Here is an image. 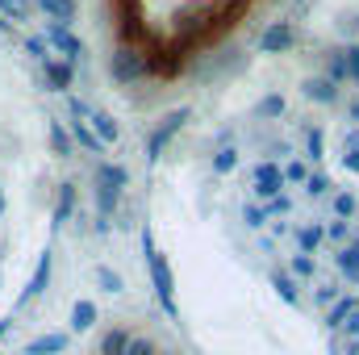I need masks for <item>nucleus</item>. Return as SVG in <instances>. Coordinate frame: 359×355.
I'll use <instances>...</instances> for the list:
<instances>
[{"label":"nucleus","mask_w":359,"mask_h":355,"mask_svg":"<svg viewBox=\"0 0 359 355\" xmlns=\"http://www.w3.org/2000/svg\"><path fill=\"white\" fill-rule=\"evenodd\" d=\"M163 347L155 343V335H147V330H134V339H130V347L126 355H159Z\"/></svg>","instance_id":"obj_9"},{"label":"nucleus","mask_w":359,"mask_h":355,"mask_svg":"<svg viewBox=\"0 0 359 355\" xmlns=\"http://www.w3.org/2000/svg\"><path fill=\"white\" fill-rule=\"evenodd\" d=\"M46 284H50V255H42V260H38V272H34V280H29L25 301H29V297H42V293H46Z\"/></svg>","instance_id":"obj_10"},{"label":"nucleus","mask_w":359,"mask_h":355,"mask_svg":"<svg viewBox=\"0 0 359 355\" xmlns=\"http://www.w3.org/2000/svg\"><path fill=\"white\" fill-rule=\"evenodd\" d=\"M234 163H238V155H234V151H222V155L213 159V168H217V172H234Z\"/></svg>","instance_id":"obj_14"},{"label":"nucleus","mask_w":359,"mask_h":355,"mask_svg":"<svg viewBox=\"0 0 359 355\" xmlns=\"http://www.w3.org/2000/svg\"><path fill=\"white\" fill-rule=\"evenodd\" d=\"M271 288L284 297V305H292V309H301L305 301H301V293H297V280L288 276V272H271Z\"/></svg>","instance_id":"obj_6"},{"label":"nucleus","mask_w":359,"mask_h":355,"mask_svg":"<svg viewBox=\"0 0 359 355\" xmlns=\"http://www.w3.org/2000/svg\"><path fill=\"white\" fill-rule=\"evenodd\" d=\"M355 309H359L355 297H339V301H334V305L326 309V330H330V335H339V330H343V322H347V318H351Z\"/></svg>","instance_id":"obj_5"},{"label":"nucleus","mask_w":359,"mask_h":355,"mask_svg":"<svg viewBox=\"0 0 359 355\" xmlns=\"http://www.w3.org/2000/svg\"><path fill=\"white\" fill-rule=\"evenodd\" d=\"M96 318H100L96 301H88V297H80V301L72 305V335H88L92 326H96Z\"/></svg>","instance_id":"obj_4"},{"label":"nucleus","mask_w":359,"mask_h":355,"mask_svg":"<svg viewBox=\"0 0 359 355\" xmlns=\"http://www.w3.org/2000/svg\"><path fill=\"white\" fill-rule=\"evenodd\" d=\"M330 239H334V243H343V239H347V226H343V222H334V226H330Z\"/></svg>","instance_id":"obj_17"},{"label":"nucleus","mask_w":359,"mask_h":355,"mask_svg":"<svg viewBox=\"0 0 359 355\" xmlns=\"http://www.w3.org/2000/svg\"><path fill=\"white\" fill-rule=\"evenodd\" d=\"M288 276H292V280H313V276H318L313 255H301V251H297V255L288 260Z\"/></svg>","instance_id":"obj_8"},{"label":"nucleus","mask_w":359,"mask_h":355,"mask_svg":"<svg viewBox=\"0 0 359 355\" xmlns=\"http://www.w3.org/2000/svg\"><path fill=\"white\" fill-rule=\"evenodd\" d=\"M159 355H180V351H159Z\"/></svg>","instance_id":"obj_20"},{"label":"nucleus","mask_w":359,"mask_h":355,"mask_svg":"<svg viewBox=\"0 0 359 355\" xmlns=\"http://www.w3.org/2000/svg\"><path fill=\"white\" fill-rule=\"evenodd\" d=\"M343 355H359V339H343Z\"/></svg>","instance_id":"obj_18"},{"label":"nucleus","mask_w":359,"mask_h":355,"mask_svg":"<svg viewBox=\"0 0 359 355\" xmlns=\"http://www.w3.org/2000/svg\"><path fill=\"white\" fill-rule=\"evenodd\" d=\"M251 8L255 0H121L130 59H138L142 72H168L217 42Z\"/></svg>","instance_id":"obj_1"},{"label":"nucleus","mask_w":359,"mask_h":355,"mask_svg":"<svg viewBox=\"0 0 359 355\" xmlns=\"http://www.w3.org/2000/svg\"><path fill=\"white\" fill-rule=\"evenodd\" d=\"M67 347H72V330H50V335L29 339L21 355H63Z\"/></svg>","instance_id":"obj_2"},{"label":"nucleus","mask_w":359,"mask_h":355,"mask_svg":"<svg viewBox=\"0 0 359 355\" xmlns=\"http://www.w3.org/2000/svg\"><path fill=\"white\" fill-rule=\"evenodd\" d=\"M92 276H96V284H100V288H104L109 297H117V293L126 288V280H121V272H113L109 264H96V272H92Z\"/></svg>","instance_id":"obj_7"},{"label":"nucleus","mask_w":359,"mask_h":355,"mask_svg":"<svg viewBox=\"0 0 359 355\" xmlns=\"http://www.w3.org/2000/svg\"><path fill=\"white\" fill-rule=\"evenodd\" d=\"M339 335H343V339H359V309L343 322V330H339Z\"/></svg>","instance_id":"obj_16"},{"label":"nucleus","mask_w":359,"mask_h":355,"mask_svg":"<svg viewBox=\"0 0 359 355\" xmlns=\"http://www.w3.org/2000/svg\"><path fill=\"white\" fill-rule=\"evenodd\" d=\"M13 330V322H0V343H4V335Z\"/></svg>","instance_id":"obj_19"},{"label":"nucleus","mask_w":359,"mask_h":355,"mask_svg":"<svg viewBox=\"0 0 359 355\" xmlns=\"http://www.w3.org/2000/svg\"><path fill=\"white\" fill-rule=\"evenodd\" d=\"M334 213H343V217H351V213H355V201H351L347 192H339V196H334Z\"/></svg>","instance_id":"obj_15"},{"label":"nucleus","mask_w":359,"mask_h":355,"mask_svg":"<svg viewBox=\"0 0 359 355\" xmlns=\"http://www.w3.org/2000/svg\"><path fill=\"white\" fill-rule=\"evenodd\" d=\"M339 297H343V293H339V284H318V288H313V301H318V305H326V309H330Z\"/></svg>","instance_id":"obj_12"},{"label":"nucleus","mask_w":359,"mask_h":355,"mask_svg":"<svg viewBox=\"0 0 359 355\" xmlns=\"http://www.w3.org/2000/svg\"><path fill=\"white\" fill-rule=\"evenodd\" d=\"M297 247H301V255H313L322 247V226H301L297 230Z\"/></svg>","instance_id":"obj_11"},{"label":"nucleus","mask_w":359,"mask_h":355,"mask_svg":"<svg viewBox=\"0 0 359 355\" xmlns=\"http://www.w3.org/2000/svg\"><path fill=\"white\" fill-rule=\"evenodd\" d=\"M130 339H134V330H130V326H109V330L96 339V355H126Z\"/></svg>","instance_id":"obj_3"},{"label":"nucleus","mask_w":359,"mask_h":355,"mask_svg":"<svg viewBox=\"0 0 359 355\" xmlns=\"http://www.w3.org/2000/svg\"><path fill=\"white\" fill-rule=\"evenodd\" d=\"M243 222H247L251 230H259V226L268 222V209H259V205H247V209H243Z\"/></svg>","instance_id":"obj_13"}]
</instances>
